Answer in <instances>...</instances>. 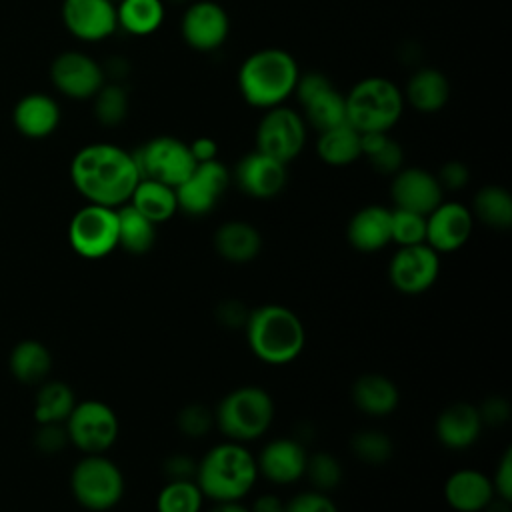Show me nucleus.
I'll return each mask as SVG.
<instances>
[{
	"label": "nucleus",
	"instance_id": "f257e3e1",
	"mask_svg": "<svg viewBox=\"0 0 512 512\" xmlns=\"http://www.w3.org/2000/svg\"><path fill=\"white\" fill-rule=\"evenodd\" d=\"M70 180L86 202L118 208L130 200L140 172L132 152L110 142H94L74 154Z\"/></svg>",
	"mask_w": 512,
	"mask_h": 512
},
{
	"label": "nucleus",
	"instance_id": "f03ea898",
	"mask_svg": "<svg viewBox=\"0 0 512 512\" xmlns=\"http://www.w3.org/2000/svg\"><path fill=\"white\" fill-rule=\"evenodd\" d=\"M244 332L250 352L270 366L294 362L306 346L304 322L282 304H262L250 310Z\"/></svg>",
	"mask_w": 512,
	"mask_h": 512
},
{
	"label": "nucleus",
	"instance_id": "7ed1b4c3",
	"mask_svg": "<svg viewBox=\"0 0 512 512\" xmlns=\"http://www.w3.org/2000/svg\"><path fill=\"white\" fill-rule=\"evenodd\" d=\"M256 456L240 442L212 446L196 464V484L212 502H238L258 480Z\"/></svg>",
	"mask_w": 512,
	"mask_h": 512
},
{
	"label": "nucleus",
	"instance_id": "20e7f679",
	"mask_svg": "<svg viewBox=\"0 0 512 512\" xmlns=\"http://www.w3.org/2000/svg\"><path fill=\"white\" fill-rule=\"evenodd\" d=\"M300 72L292 54L282 48L252 52L238 70L242 98L256 108L280 106L296 86Z\"/></svg>",
	"mask_w": 512,
	"mask_h": 512
},
{
	"label": "nucleus",
	"instance_id": "39448f33",
	"mask_svg": "<svg viewBox=\"0 0 512 512\" xmlns=\"http://www.w3.org/2000/svg\"><path fill=\"white\" fill-rule=\"evenodd\" d=\"M272 396L254 384L230 390L214 408V426L232 442L262 438L274 420Z\"/></svg>",
	"mask_w": 512,
	"mask_h": 512
},
{
	"label": "nucleus",
	"instance_id": "423d86ee",
	"mask_svg": "<svg viewBox=\"0 0 512 512\" xmlns=\"http://www.w3.org/2000/svg\"><path fill=\"white\" fill-rule=\"evenodd\" d=\"M346 98V120L360 134L388 132L404 108L400 88L382 76H368L352 86Z\"/></svg>",
	"mask_w": 512,
	"mask_h": 512
},
{
	"label": "nucleus",
	"instance_id": "0eeeda50",
	"mask_svg": "<svg viewBox=\"0 0 512 512\" xmlns=\"http://www.w3.org/2000/svg\"><path fill=\"white\" fill-rule=\"evenodd\" d=\"M124 474L104 454H84L72 468L70 492L90 512H108L124 496Z\"/></svg>",
	"mask_w": 512,
	"mask_h": 512
},
{
	"label": "nucleus",
	"instance_id": "6e6552de",
	"mask_svg": "<svg viewBox=\"0 0 512 512\" xmlns=\"http://www.w3.org/2000/svg\"><path fill=\"white\" fill-rule=\"evenodd\" d=\"M68 244L86 260H100L118 248L116 208L86 204L68 222Z\"/></svg>",
	"mask_w": 512,
	"mask_h": 512
},
{
	"label": "nucleus",
	"instance_id": "1a4fd4ad",
	"mask_svg": "<svg viewBox=\"0 0 512 512\" xmlns=\"http://www.w3.org/2000/svg\"><path fill=\"white\" fill-rule=\"evenodd\" d=\"M64 428L68 442L84 454H104L114 446L120 432L114 408L102 400L76 402Z\"/></svg>",
	"mask_w": 512,
	"mask_h": 512
},
{
	"label": "nucleus",
	"instance_id": "9d476101",
	"mask_svg": "<svg viewBox=\"0 0 512 512\" xmlns=\"http://www.w3.org/2000/svg\"><path fill=\"white\" fill-rule=\"evenodd\" d=\"M140 178H152L176 188L184 182L196 160L186 142L172 136H156L132 152Z\"/></svg>",
	"mask_w": 512,
	"mask_h": 512
},
{
	"label": "nucleus",
	"instance_id": "9b49d317",
	"mask_svg": "<svg viewBox=\"0 0 512 512\" xmlns=\"http://www.w3.org/2000/svg\"><path fill=\"white\" fill-rule=\"evenodd\" d=\"M306 142L304 118L284 106L268 108L256 128V150L288 164L294 160Z\"/></svg>",
	"mask_w": 512,
	"mask_h": 512
},
{
	"label": "nucleus",
	"instance_id": "f8f14e48",
	"mask_svg": "<svg viewBox=\"0 0 512 512\" xmlns=\"http://www.w3.org/2000/svg\"><path fill=\"white\" fill-rule=\"evenodd\" d=\"M228 184L230 172L222 162L216 158L196 162L192 174L174 188L178 210L188 216H204L212 212Z\"/></svg>",
	"mask_w": 512,
	"mask_h": 512
},
{
	"label": "nucleus",
	"instance_id": "ddd939ff",
	"mask_svg": "<svg viewBox=\"0 0 512 512\" xmlns=\"http://www.w3.org/2000/svg\"><path fill=\"white\" fill-rule=\"evenodd\" d=\"M440 274V254L426 242L400 246L388 264L390 284L408 296H416L434 286Z\"/></svg>",
	"mask_w": 512,
	"mask_h": 512
},
{
	"label": "nucleus",
	"instance_id": "4468645a",
	"mask_svg": "<svg viewBox=\"0 0 512 512\" xmlns=\"http://www.w3.org/2000/svg\"><path fill=\"white\" fill-rule=\"evenodd\" d=\"M50 80L54 88L72 100L92 98L104 84L102 66L84 52H62L50 64Z\"/></svg>",
	"mask_w": 512,
	"mask_h": 512
},
{
	"label": "nucleus",
	"instance_id": "2eb2a0df",
	"mask_svg": "<svg viewBox=\"0 0 512 512\" xmlns=\"http://www.w3.org/2000/svg\"><path fill=\"white\" fill-rule=\"evenodd\" d=\"M62 22L68 32L84 42H98L118 28L112 0H64Z\"/></svg>",
	"mask_w": 512,
	"mask_h": 512
},
{
	"label": "nucleus",
	"instance_id": "dca6fc26",
	"mask_svg": "<svg viewBox=\"0 0 512 512\" xmlns=\"http://www.w3.org/2000/svg\"><path fill=\"white\" fill-rule=\"evenodd\" d=\"M474 228L470 208L460 202H440L426 216V244L438 254L460 250Z\"/></svg>",
	"mask_w": 512,
	"mask_h": 512
},
{
	"label": "nucleus",
	"instance_id": "f3484780",
	"mask_svg": "<svg viewBox=\"0 0 512 512\" xmlns=\"http://www.w3.org/2000/svg\"><path fill=\"white\" fill-rule=\"evenodd\" d=\"M182 38L184 42L200 52L216 50L228 36L230 20L226 10L212 2V0H200L188 6V10L182 16Z\"/></svg>",
	"mask_w": 512,
	"mask_h": 512
},
{
	"label": "nucleus",
	"instance_id": "a211bd4d",
	"mask_svg": "<svg viewBox=\"0 0 512 512\" xmlns=\"http://www.w3.org/2000/svg\"><path fill=\"white\" fill-rule=\"evenodd\" d=\"M392 176L390 196L394 208L428 216L444 198L438 178L424 168H400Z\"/></svg>",
	"mask_w": 512,
	"mask_h": 512
},
{
	"label": "nucleus",
	"instance_id": "6ab92c4d",
	"mask_svg": "<svg viewBox=\"0 0 512 512\" xmlns=\"http://www.w3.org/2000/svg\"><path fill=\"white\" fill-rule=\"evenodd\" d=\"M308 452L296 438H274L256 456L258 474L268 482L286 486L304 478Z\"/></svg>",
	"mask_w": 512,
	"mask_h": 512
},
{
	"label": "nucleus",
	"instance_id": "aec40b11",
	"mask_svg": "<svg viewBox=\"0 0 512 512\" xmlns=\"http://www.w3.org/2000/svg\"><path fill=\"white\" fill-rule=\"evenodd\" d=\"M286 164L254 150L246 154L234 168V180L240 190L258 200L274 198L286 184Z\"/></svg>",
	"mask_w": 512,
	"mask_h": 512
},
{
	"label": "nucleus",
	"instance_id": "412c9836",
	"mask_svg": "<svg viewBox=\"0 0 512 512\" xmlns=\"http://www.w3.org/2000/svg\"><path fill=\"white\" fill-rule=\"evenodd\" d=\"M494 498L490 476L476 468H460L446 478L444 500L456 512H484Z\"/></svg>",
	"mask_w": 512,
	"mask_h": 512
},
{
	"label": "nucleus",
	"instance_id": "4be33fe9",
	"mask_svg": "<svg viewBox=\"0 0 512 512\" xmlns=\"http://www.w3.org/2000/svg\"><path fill=\"white\" fill-rule=\"evenodd\" d=\"M436 438L448 450H466L476 444L484 424L478 408L470 402H454L436 418Z\"/></svg>",
	"mask_w": 512,
	"mask_h": 512
},
{
	"label": "nucleus",
	"instance_id": "5701e85b",
	"mask_svg": "<svg viewBox=\"0 0 512 512\" xmlns=\"http://www.w3.org/2000/svg\"><path fill=\"white\" fill-rule=\"evenodd\" d=\"M390 218H392V210L380 204H370L360 208L358 212L352 214L346 226L348 244L354 250L364 254L380 252L384 246L392 242Z\"/></svg>",
	"mask_w": 512,
	"mask_h": 512
},
{
	"label": "nucleus",
	"instance_id": "b1692460",
	"mask_svg": "<svg viewBox=\"0 0 512 512\" xmlns=\"http://www.w3.org/2000/svg\"><path fill=\"white\" fill-rule=\"evenodd\" d=\"M12 122L14 128L26 138H46L60 124V106L44 92H30L16 102Z\"/></svg>",
	"mask_w": 512,
	"mask_h": 512
},
{
	"label": "nucleus",
	"instance_id": "393cba45",
	"mask_svg": "<svg viewBox=\"0 0 512 512\" xmlns=\"http://www.w3.org/2000/svg\"><path fill=\"white\" fill-rule=\"evenodd\" d=\"M354 406L372 418H382L392 414L400 402V390L392 378L380 372L360 374L352 384Z\"/></svg>",
	"mask_w": 512,
	"mask_h": 512
},
{
	"label": "nucleus",
	"instance_id": "a878e982",
	"mask_svg": "<svg viewBox=\"0 0 512 512\" xmlns=\"http://www.w3.org/2000/svg\"><path fill=\"white\" fill-rule=\"evenodd\" d=\"M212 244L222 260L232 264H246L260 254L262 236L250 222L228 220L216 228Z\"/></svg>",
	"mask_w": 512,
	"mask_h": 512
},
{
	"label": "nucleus",
	"instance_id": "bb28decb",
	"mask_svg": "<svg viewBox=\"0 0 512 512\" xmlns=\"http://www.w3.org/2000/svg\"><path fill=\"white\" fill-rule=\"evenodd\" d=\"M8 370L16 382L38 386L52 372V354L48 346L36 338L16 342L8 354Z\"/></svg>",
	"mask_w": 512,
	"mask_h": 512
},
{
	"label": "nucleus",
	"instance_id": "cd10ccee",
	"mask_svg": "<svg viewBox=\"0 0 512 512\" xmlns=\"http://www.w3.org/2000/svg\"><path fill=\"white\" fill-rule=\"evenodd\" d=\"M128 204H132L140 214H144L154 224L170 220L178 210L174 188L152 178L138 180Z\"/></svg>",
	"mask_w": 512,
	"mask_h": 512
},
{
	"label": "nucleus",
	"instance_id": "c85d7f7f",
	"mask_svg": "<svg viewBox=\"0 0 512 512\" xmlns=\"http://www.w3.org/2000/svg\"><path fill=\"white\" fill-rule=\"evenodd\" d=\"M450 96L448 78L436 68H420L414 72L406 84L404 98L420 112L440 110Z\"/></svg>",
	"mask_w": 512,
	"mask_h": 512
},
{
	"label": "nucleus",
	"instance_id": "c756f323",
	"mask_svg": "<svg viewBox=\"0 0 512 512\" xmlns=\"http://www.w3.org/2000/svg\"><path fill=\"white\" fill-rule=\"evenodd\" d=\"M34 396L32 416L36 424H64L74 404L78 402L74 390L62 380H44L38 384Z\"/></svg>",
	"mask_w": 512,
	"mask_h": 512
},
{
	"label": "nucleus",
	"instance_id": "7c9ffc66",
	"mask_svg": "<svg viewBox=\"0 0 512 512\" xmlns=\"http://www.w3.org/2000/svg\"><path fill=\"white\" fill-rule=\"evenodd\" d=\"M118 214V248L128 254H146L156 244V226L144 214H140L132 204H122L116 208Z\"/></svg>",
	"mask_w": 512,
	"mask_h": 512
},
{
	"label": "nucleus",
	"instance_id": "2f4dec72",
	"mask_svg": "<svg viewBox=\"0 0 512 512\" xmlns=\"http://www.w3.org/2000/svg\"><path fill=\"white\" fill-rule=\"evenodd\" d=\"M316 152L330 166H348L362 156L360 132L348 122L322 130L316 142Z\"/></svg>",
	"mask_w": 512,
	"mask_h": 512
},
{
	"label": "nucleus",
	"instance_id": "473e14b6",
	"mask_svg": "<svg viewBox=\"0 0 512 512\" xmlns=\"http://www.w3.org/2000/svg\"><path fill=\"white\" fill-rule=\"evenodd\" d=\"M470 212L488 228L508 230L512 224V196L506 188L488 184L476 192Z\"/></svg>",
	"mask_w": 512,
	"mask_h": 512
},
{
	"label": "nucleus",
	"instance_id": "72a5a7b5",
	"mask_svg": "<svg viewBox=\"0 0 512 512\" xmlns=\"http://www.w3.org/2000/svg\"><path fill=\"white\" fill-rule=\"evenodd\" d=\"M300 104L304 108V116H306L308 124L314 126L318 132L348 122L346 120V98L332 84L322 88L320 92L312 94L310 98L302 100Z\"/></svg>",
	"mask_w": 512,
	"mask_h": 512
},
{
	"label": "nucleus",
	"instance_id": "f704fd0d",
	"mask_svg": "<svg viewBox=\"0 0 512 512\" xmlns=\"http://www.w3.org/2000/svg\"><path fill=\"white\" fill-rule=\"evenodd\" d=\"M118 26L134 36L152 34L164 20L162 0H118Z\"/></svg>",
	"mask_w": 512,
	"mask_h": 512
},
{
	"label": "nucleus",
	"instance_id": "c9c22d12",
	"mask_svg": "<svg viewBox=\"0 0 512 512\" xmlns=\"http://www.w3.org/2000/svg\"><path fill=\"white\" fill-rule=\"evenodd\" d=\"M362 156L368 158L370 166L380 174H396L402 166V148L386 132L360 134Z\"/></svg>",
	"mask_w": 512,
	"mask_h": 512
},
{
	"label": "nucleus",
	"instance_id": "e433bc0d",
	"mask_svg": "<svg viewBox=\"0 0 512 512\" xmlns=\"http://www.w3.org/2000/svg\"><path fill=\"white\" fill-rule=\"evenodd\" d=\"M204 500L196 480H168L156 496V512H202Z\"/></svg>",
	"mask_w": 512,
	"mask_h": 512
},
{
	"label": "nucleus",
	"instance_id": "4c0bfd02",
	"mask_svg": "<svg viewBox=\"0 0 512 512\" xmlns=\"http://www.w3.org/2000/svg\"><path fill=\"white\" fill-rule=\"evenodd\" d=\"M350 448L358 460L372 464V466H380V464L388 462L394 454V444H392L390 436L386 432L374 430V428L356 432L350 440Z\"/></svg>",
	"mask_w": 512,
	"mask_h": 512
},
{
	"label": "nucleus",
	"instance_id": "58836bf2",
	"mask_svg": "<svg viewBox=\"0 0 512 512\" xmlns=\"http://www.w3.org/2000/svg\"><path fill=\"white\" fill-rule=\"evenodd\" d=\"M304 478H308L312 490L330 494L342 482V464L330 452L308 454Z\"/></svg>",
	"mask_w": 512,
	"mask_h": 512
},
{
	"label": "nucleus",
	"instance_id": "ea45409f",
	"mask_svg": "<svg viewBox=\"0 0 512 512\" xmlns=\"http://www.w3.org/2000/svg\"><path fill=\"white\" fill-rule=\"evenodd\" d=\"M94 116L104 126L120 124L128 114V94L120 84H102V88L92 96Z\"/></svg>",
	"mask_w": 512,
	"mask_h": 512
},
{
	"label": "nucleus",
	"instance_id": "a19ab883",
	"mask_svg": "<svg viewBox=\"0 0 512 512\" xmlns=\"http://www.w3.org/2000/svg\"><path fill=\"white\" fill-rule=\"evenodd\" d=\"M392 242L398 246H412L426 242V216L402 208L392 210L390 218Z\"/></svg>",
	"mask_w": 512,
	"mask_h": 512
},
{
	"label": "nucleus",
	"instance_id": "79ce46f5",
	"mask_svg": "<svg viewBox=\"0 0 512 512\" xmlns=\"http://www.w3.org/2000/svg\"><path fill=\"white\" fill-rule=\"evenodd\" d=\"M176 426L188 438H202L214 426V410H208V406L198 402L186 404L176 414Z\"/></svg>",
	"mask_w": 512,
	"mask_h": 512
},
{
	"label": "nucleus",
	"instance_id": "37998d69",
	"mask_svg": "<svg viewBox=\"0 0 512 512\" xmlns=\"http://www.w3.org/2000/svg\"><path fill=\"white\" fill-rule=\"evenodd\" d=\"M284 512H340L330 494L318 490H304L294 494L286 504Z\"/></svg>",
	"mask_w": 512,
	"mask_h": 512
},
{
	"label": "nucleus",
	"instance_id": "c03bdc74",
	"mask_svg": "<svg viewBox=\"0 0 512 512\" xmlns=\"http://www.w3.org/2000/svg\"><path fill=\"white\" fill-rule=\"evenodd\" d=\"M34 448L42 454H58L68 442V434L64 424H38L32 436Z\"/></svg>",
	"mask_w": 512,
	"mask_h": 512
},
{
	"label": "nucleus",
	"instance_id": "a18cd8bd",
	"mask_svg": "<svg viewBox=\"0 0 512 512\" xmlns=\"http://www.w3.org/2000/svg\"><path fill=\"white\" fill-rule=\"evenodd\" d=\"M490 480H492L496 498L510 504V500H512V450L510 448L502 454V458L494 470V476Z\"/></svg>",
	"mask_w": 512,
	"mask_h": 512
},
{
	"label": "nucleus",
	"instance_id": "49530a36",
	"mask_svg": "<svg viewBox=\"0 0 512 512\" xmlns=\"http://www.w3.org/2000/svg\"><path fill=\"white\" fill-rule=\"evenodd\" d=\"M476 408L484 426H502L510 418V404L502 396H490Z\"/></svg>",
	"mask_w": 512,
	"mask_h": 512
},
{
	"label": "nucleus",
	"instance_id": "de8ad7c7",
	"mask_svg": "<svg viewBox=\"0 0 512 512\" xmlns=\"http://www.w3.org/2000/svg\"><path fill=\"white\" fill-rule=\"evenodd\" d=\"M196 460L188 454H170L162 462V470L166 480H194L196 476Z\"/></svg>",
	"mask_w": 512,
	"mask_h": 512
},
{
	"label": "nucleus",
	"instance_id": "09e8293b",
	"mask_svg": "<svg viewBox=\"0 0 512 512\" xmlns=\"http://www.w3.org/2000/svg\"><path fill=\"white\" fill-rule=\"evenodd\" d=\"M248 308L242 304V302H238V300H226V302H222L220 306H218V310H216V316H218V320H220V324H224L226 328H244V324H246V318H248Z\"/></svg>",
	"mask_w": 512,
	"mask_h": 512
},
{
	"label": "nucleus",
	"instance_id": "8fccbe9b",
	"mask_svg": "<svg viewBox=\"0 0 512 512\" xmlns=\"http://www.w3.org/2000/svg\"><path fill=\"white\" fill-rule=\"evenodd\" d=\"M442 188L448 190H460L468 184V168L462 162H448L442 166L440 174L436 176Z\"/></svg>",
	"mask_w": 512,
	"mask_h": 512
},
{
	"label": "nucleus",
	"instance_id": "3c124183",
	"mask_svg": "<svg viewBox=\"0 0 512 512\" xmlns=\"http://www.w3.org/2000/svg\"><path fill=\"white\" fill-rule=\"evenodd\" d=\"M188 148H190V152H192V156H194L196 162L214 160L216 154H218L216 142H214L212 138H208V136H200V138L192 140V142L188 144Z\"/></svg>",
	"mask_w": 512,
	"mask_h": 512
},
{
	"label": "nucleus",
	"instance_id": "603ef678",
	"mask_svg": "<svg viewBox=\"0 0 512 512\" xmlns=\"http://www.w3.org/2000/svg\"><path fill=\"white\" fill-rule=\"evenodd\" d=\"M284 504L286 502L280 496L266 492V494H260L248 508L250 512H284Z\"/></svg>",
	"mask_w": 512,
	"mask_h": 512
},
{
	"label": "nucleus",
	"instance_id": "864d4df0",
	"mask_svg": "<svg viewBox=\"0 0 512 512\" xmlns=\"http://www.w3.org/2000/svg\"><path fill=\"white\" fill-rule=\"evenodd\" d=\"M208 512H250L248 506L238 502H214V506Z\"/></svg>",
	"mask_w": 512,
	"mask_h": 512
},
{
	"label": "nucleus",
	"instance_id": "5fc2aeb1",
	"mask_svg": "<svg viewBox=\"0 0 512 512\" xmlns=\"http://www.w3.org/2000/svg\"><path fill=\"white\" fill-rule=\"evenodd\" d=\"M112 2H118V0H112Z\"/></svg>",
	"mask_w": 512,
	"mask_h": 512
}]
</instances>
